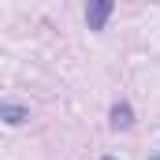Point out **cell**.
Masks as SVG:
<instances>
[{
    "label": "cell",
    "mask_w": 160,
    "mask_h": 160,
    "mask_svg": "<svg viewBox=\"0 0 160 160\" xmlns=\"http://www.w3.org/2000/svg\"><path fill=\"white\" fill-rule=\"evenodd\" d=\"M153 160H160V157H153Z\"/></svg>",
    "instance_id": "5b68a950"
},
{
    "label": "cell",
    "mask_w": 160,
    "mask_h": 160,
    "mask_svg": "<svg viewBox=\"0 0 160 160\" xmlns=\"http://www.w3.org/2000/svg\"><path fill=\"white\" fill-rule=\"evenodd\" d=\"M112 11H116V0H86V26H89L93 34H101V30L108 26Z\"/></svg>",
    "instance_id": "6da1fadb"
},
{
    "label": "cell",
    "mask_w": 160,
    "mask_h": 160,
    "mask_svg": "<svg viewBox=\"0 0 160 160\" xmlns=\"http://www.w3.org/2000/svg\"><path fill=\"white\" fill-rule=\"evenodd\" d=\"M104 160H116V157H104Z\"/></svg>",
    "instance_id": "277c9868"
},
{
    "label": "cell",
    "mask_w": 160,
    "mask_h": 160,
    "mask_svg": "<svg viewBox=\"0 0 160 160\" xmlns=\"http://www.w3.org/2000/svg\"><path fill=\"white\" fill-rule=\"evenodd\" d=\"M0 119L8 123V127H19V123L30 119V108H22V104H11V101H4L0 104Z\"/></svg>",
    "instance_id": "3957f363"
},
{
    "label": "cell",
    "mask_w": 160,
    "mask_h": 160,
    "mask_svg": "<svg viewBox=\"0 0 160 160\" xmlns=\"http://www.w3.org/2000/svg\"><path fill=\"white\" fill-rule=\"evenodd\" d=\"M112 127H116V130H130V127H134V108H130L127 101H116V104H112Z\"/></svg>",
    "instance_id": "7a4b0ae2"
}]
</instances>
